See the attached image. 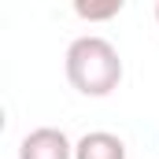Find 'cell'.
Returning a JSON list of instances; mask_svg holds the SVG:
<instances>
[{"mask_svg":"<svg viewBox=\"0 0 159 159\" xmlns=\"http://www.w3.org/2000/svg\"><path fill=\"white\" fill-rule=\"evenodd\" d=\"M74 159H126V141L107 129H93L74 144Z\"/></svg>","mask_w":159,"mask_h":159,"instance_id":"3","label":"cell"},{"mask_svg":"<svg viewBox=\"0 0 159 159\" xmlns=\"http://www.w3.org/2000/svg\"><path fill=\"white\" fill-rule=\"evenodd\" d=\"M122 11V0H107V4H74V15L89 19V22H100V19H111Z\"/></svg>","mask_w":159,"mask_h":159,"instance_id":"4","label":"cell"},{"mask_svg":"<svg viewBox=\"0 0 159 159\" xmlns=\"http://www.w3.org/2000/svg\"><path fill=\"white\" fill-rule=\"evenodd\" d=\"M19 159H74V144L63 129L37 126L19 141Z\"/></svg>","mask_w":159,"mask_h":159,"instance_id":"2","label":"cell"},{"mask_svg":"<svg viewBox=\"0 0 159 159\" xmlns=\"http://www.w3.org/2000/svg\"><path fill=\"white\" fill-rule=\"evenodd\" d=\"M67 81L81 96H111L122 81V56L107 37L85 34L67 48Z\"/></svg>","mask_w":159,"mask_h":159,"instance_id":"1","label":"cell"},{"mask_svg":"<svg viewBox=\"0 0 159 159\" xmlns=\"http://www.w3.org/2000/svg\"><path fill=\"white\" fill-rule=\"evenodd\" d=\"M156 22H159V4H156Z\"/></svg>","mask_w":159,"mask_h":159,"instance_id":"5","label":"cell"}]
</instances>
